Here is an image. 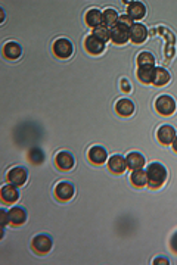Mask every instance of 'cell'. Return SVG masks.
Segmentation results:
<instances>
[{
	"label": "cell",
	"instance_id": "6da1fadb",
	"mask_svg": "<svg viewBox=\"0 0 177 265\" xmlns=\"http://www.w3.org/2000/svg\"><path fill=\"white\" fill-rule=\"evenodd\" d=\"M146 175H148V186L151 188H160L167 181V170L160 162L149 164L146 168Z\"/></svg>",
	"mask_w": 177,
	"mask_h": 265
},
{
	"label": "cell",
	"instance_id": "7a4b0ae2",
	"mask_svg": "<svg viewBox=\"0 0 177 265\" xmlns=\"http://www.w3.org/2000/svg\"><path fill=\"white\" fill-rule=\"evenodd\" d=\"M176 108H177L176 100L171 96H168V94H161L155 100V109H157V112L161 113V115H164V117L173 115V113L176 112Z\"/></svg>",
	"mask_w": 177,
	"mask_h": 265
},
{
	"label": "cell",
	"instance_id": "3957f363",
	"mask_svg": "<svg viewBox=\"0 0 177 265\" xmlns=\"http://www.w3.org/2000/svg\"><path fill=\"white\" fill-rule=\"evenodd\" d=\"M52 50L56 58L59 59H68L74 52V46L68 39H56L52 45Z\"/></svg>",
	"mask_w": 177,
	"mask_h": 265
},
{
	"label": "cell",
	"instance_id": "277c9868",
	"mask_svg": "<svg viewBox=\"0 0 177 265\" xmlns=\"http://www.w3.org/2000/svg\"><path fill=\"white\" fill-rule=\"evenodd\" d=\"M31 246L34 249L35 253L39 255H46L50 252L52 246H53V242H52V237L48 236V234H39L35 236L31 242Z\"/></svg>",
	"mask_w": 177,
	"mask_h": 265
},
{
	"label": "cell",
	"instance_id": "5b68a950",
	"mask_svg": "<svg viewBox=\"0 0 177 265\" xmlns=\"http://www.w3.org/2000/svg\"><path fill=\"white\" fill-rule=\"evenodd\" d=\"M76 190H74V186L68 183V181H61L55 186V196L58 201L61 202H68L73 199Z\"/></svg>",
	"mask_w": 177,
	"mask_h": 265
},
{
	"label": "cell",
	"instance_id": "8992f818",
	"mask_svg": "<svg viewBox=\"0 0 177 265\" xmlns=\"http://www.w3.org/2000/svg\"><path fill=\"white\" fill-rule=\"evenodd\" d=\"M130 27L118 22L114 28H111V40L115 45H126L130 40Z\"/></svg>",
	"mask_w": 177,
	"mask_h": 265
},
{
	"label": "cell",
	"instance_id": "52a82bcc",
	"mask_svg": "<svg viewBox=\"0 0 177 265\" xmlns=\"http://www.w3.org/2000/svg\"><path fill=\"white\" fill-rule=\"evenodd\" d=\"M8 181L14 186H24L27 183V178H28V172L25 168L22 167H14L8 171V175H6Z\"/></svg>",
	"mask_w": 177,
	"mask_h": 265
},
{
	"label": "cell",
	"instance_id": "ba28073f",
	"mask_svg": "<svg viewBox=\"0 0 177 265\" xmlns=\"http://www.w3.org/2000/svg\"><path fill=\"white\" fill-rule=\"evenodd\" d=\"M84 49L87 50V53H90L93 56H97L105 50V43L102 40H99L96 35L90 34L84 39Z\"/></svg>",
	"mask_w": 177,
	"mask_h": 265
},
{
	"label": "cell",
	"instance_id": "9c48e42d",
	"mask_svg": "<svg viewBox=\"0 0 177 265\" xmlns=\"http://www.w3.org/2000/svg\"><path fill=\"white\" fill-rule=\"evenodd\" d=\"M148 39V28L144 24H133L131 30H130V42L134 45H142L145 43V40Z\"/></svg>",
	"mask_w": 177,
	"mask_h": 265
},
{
	"label": "cell",
	"instance_id": "30bf717a",
	"mask_svg": "<svg viewBox=\"0 0 177 265\" xmlns=\"http://www.w3.org/2000/svg\"><path fill=\"white\" fill-rule=\"evenodd\" d=\"M87 158H89V161H90L92 164H95V165H102V164L106 162V159H108V154H106L105 147L95 144V146H92V147L89 149Z\"/></svg>",
	"mask_w": 177,
	"mask_h": 265
},
{
	"label": "cell",
	"instance_id": "8fae6325",
	"mask_svg": "<svg viewBox=\"0 0 177 265\" xmlns=\"http://www.w3.org/2000/svg\"><path fill=\"white\" fill-rule=\"evenodd\" d=\"M55 164H56V167L61 171H69V170L74 168L76 161H74L73 154H69V152H59L55 156Z\"/></svg>",
	"mask_w": 177,
	"mask_h": 265
},
{
	"label": "cell",
	"instance_id": "7c38bea8",
	"mask_svg": "<svg viewBox=\"0 0 177 265\" xmlns=\"http://www.w3.org/2000/svg\"><path fill=\"white\" fill-rule=\"evenodd\" d=\"M176 136H177V133H176L174 127L167 125V124L161 125V127L157 130V139H158V141L162 143V144H171V143L174 141Z\"/></svg>",
	"mask_w": 177,
	"mask_h": 265
},
{
	"label": "cell",
	"instance_id": "4fadbf2b",
	"mask_svg": "<svg viewBox=\"0 0 177 265\" xmlns=\"http://www.w3.org/2000/svg\"><path fill=\"white\" fill-rule=\"evenodd\" d=\"M0 198H2V201L5 203H15L18 199H19V192L16 186L14 184H6L2 187V190H0Z\"/></svg>",
	"mask_w": 177,
	"mask_h": 265
},
{
	"label": "cell",
	"instance_id": "5bb4252c",
	"mask_svg": "<svg viewBox=\"0 0 177 265\" xmlns=\"http://www.w3.org/2000/svg\"><path fill=\"white\" fill-rule=\"evenodd\" d=\"M126 162H127V168L131 170V171L142 170L145 167V156L142 154H139V152H130L126 156Z\"/></svg>",
	"mask_w": 177,
	"mask_h": 265
},
{
	"label": "cell",
	"instance_id": "9a60e30c",
	"mask_svg": "<svg viewBox=\"0 0 177 265\" xmlns=\"http://www.w3.org/2000/svg\"><path fill=\"white\" fill-rule=\"evenodd\" d=\"M108 168L113 174H123L127 170L126 158L121 155H114L108 159Z\"/></svg>",
	"mask_w": 177,
	"mask_h": 265
},
{
	"label": "cell",
	"instance_id": "2e32d148",
	"mask_svg": "<svg viewBox=\"0 0 177 265\" xmlns=\"http://www.w3.org/2000/svg\"><path fill=\"white\" fill-rule=\"evenodd\" d=\"M127 15L133 21H139L146 15V6L142 2H131L127 8Z\"/></svg>",
	"mask_w": 177,
	"mask_h": 265
},
{
	"label": "cell",
	"instance_id": "e0dca14e",
	"mask_svg": "<svg viewBox=\"0 0 177 265\" xmlns=\"http://www.w3.org/2000/svg\"><path fill=\"white\" fill-rule=\"evenodd\" d=\"M154 71H155V65H149V66H137V80L144 84H152L154 80Z\"/></svg>",
	"mask_w": 177,
	"mask_h": 265
},
{
	"label": "cell",
	"instance_id": "ac0fdd59",
	"mask_svg": "<svg viewBox=\"0 0 177 265\" xmlns=\"http://www.w3.org/2000/svg\"><path fill=\"white\" fill-rule=\"evenodd\" d=\"M115 110L121 117H131L134 113V103L130 99H120L115 103Z\"/></svg>",
	"mask_w": 177,
	"mask_h": 265
},
{
	"label": "cell",
	"instance_id": "d6986e66",
	"mask_svg": "<svg viewBox=\"0 0 177 265\" xmlns=\"http://www.w3.org/2000/svg\"><path fill=\"white\" fill-rule=\"evenodd\" d=\"M2 53H3V56H5L6 59L15 61V59H18V58L22 55V49H21V46H19L18 43H15V42H8V43L3 46V49H2Z\"/></svg>",
	"mask_w": 177,
	"mask_h": 265
},
{
	"label": "cell",
	"instance_id": "ffe728a7",
	"mask_svg": "<svg viewBox=\"0 0 177 265\" xmlns=\"http://www.w3.org/2000/svg\"><path fill=\"white\" fill-rule=\"evenodd\" d=\"M118 18L120 16L115 9H113V8L105 9L102 12V25L108 27V28H114L118 24Z\"/></svg>",
	"mask_w": 177,
	"mask_h": 265
},
{
	"label": "cell",
	"instance_id": "44dd1931",
	"mask_svg": "<svg viewBox=\"0 0 177 265\" xmlns=\"http://www.w3.org/2000/svg\"><path fill=\"white\" fill-rule=\"evenodd\" d=\"M171 78L170 72L162 68V66H155V71H154V80H152V84L154 86H165Z\"/></svg>",
	"mask_w": 177,
	"mask_h": 265
},
{
	"label": "cell",
	"instance_id": "7402d4cb",
	"mask_svg": "<svg viewBox=\"0 0 177 265\" xmlns=\"http://www.w3.org/2000/svg\"><path fill=\"white\" fill-rule=\"evenodd\" d=\"M84 22L93 30L100 27L102 25V12L97 9H89L84 15Z\"/></svg>",
	"mask_w": 177,
	"mask_h": 265
},
{
	"label": "cell",
	"instance_id": "603a6c76",
	"mask_svg": "<svg viewBox=\"0 0 177 265\" xmlns=\"http://www.w3.org/2000/svg\"><path fill=\"white\" fill-rule=\"evenodd\" d=\"M9 219H11V224H14V225H22L27 221L25 209L21 206H14L9 211Z\"/></svg>",
	"mask_w": 177,
	"mask_h": 265
},
{
	"label": "cell",
	"instance_id": "cb8c5ba5",
	"mask_svg": "<svg viewBox=\"0 0 177 265\" xmlns=\"http://www.w3.org/2000/svg\"><path fill=\"white\" fill-rule=\"evenodd\" d=\"M130 183L134 186V187H144V186H146L148 184V175H146V170H136V171H133L131 172V175H130Z\"/></svg>",
	"mask_w": 177,
	"mask_h": 265
},
{
	"label": "cell",
	"instance_id": "d4e9b609",
	"mask_svg": "<svg viewBox=\"0 0 177 265\" xmlns=\"http://www.w3.org/2000/svg\"><path fill=\"white\" fill-rule=\"evenodd\" d=\"M136 62H137V66H149V65H155V58L149 52H140L136 58Z\"/></svg>",
	"mask_w": 177,
	"mask_h": 265
},
{
	"label": "cell",
	"instance_id": "484cf974",
	"mask_svg": "<svg viewBox=\"0 0 177 265\" xmlns=\"http://www.w3.org/2000/svg\"><path fill=\"white\" fill-rule=\"evenodd\" d=\"M92 34L96 35L97 39L102 40L103 43H106V42H110V40H111V28L105 27V25H100V27L95 28Z\"/></svg>",
	"mask_w": 177,
	"mask_h": 265
},
{
	"label": "cell",
	"instance_id": "4316f807",
	"mask_svg": "<svg viewBox=\"0 0 177 265\" xmlns=\"http://www.w3.org/2000/svg\"><path fill=\"white\" fill-rule=\"evenodd\" d=\"M0 221H2V227H6L8 222H11L9 219V212L6 209H0Z\"/></svg>",
	"mask_w": 177,
	"mask_h": 265
},
{
	"label": "cell",
	"instance_id": "83f0119b",
	"mask_svg": "<svg viewBox=\"0 0 177 265\" xmlns=\"http://www.w3.org/2000/svg\"><path fill=\"white\" fill-rule=\"evenodd\" d=\"M118 22H120V24H124V25H127V27H130V28H131V27H133V24H134V22H133V19H131L127 14H126V15H120Z\"/></svg>",
	"mask_w": 177,
	"mask_h": 265
},
{
	"label": "cell",
	"instance_id": "f1b7e54d",
	"mask_svg": "<svg viewBox=\"0 0 177 265\" xmlns=\"http://www.w3.org/2000/svg\"><path fill=\"white\" fill-rule=\"evenodd\" d=\"M170 249L174 252V253H177V232L171 236V239H170Z\"/></svg>",
	"mask_w": 177,
	"mask_h": 265
},
{
	"label": "cell",
	"instance_id": "f546056e",
	"mask_svg": "<svg viewBox=\"0 0 177 265\" xmlns=\"http://www.w3.org/2000/svg\"><path fill=\"white\" fill-rule=\"evenodd\" d=\"M121 90L126 92V93L131 92V84H130V81H129L127 78H123V80H121Z\"/></svg>",
	"mask_w": 177,
	"mask_h": 265
},
{
	"label": "cell",
	"instance_id": "4dcf8cb0",
	"mask_svg": "<svg viewBox=\"0 0 177 265\" xmlns=\"http://www.w3.org/2000/svg\"><path fill=\"white\" fill-rule=\"evenodd\" d=\"M154 265H168L170 262H168V259L167 258H162V256H158V258H155L154 259V262H152Z\"/></svg>",
	"mask_w": 177,
	"mask_h": 265
},
{
	"label": "cell",
	"instance_id": "1f68e13d",
	"mask_svg": "<svg viewBox=\"0 0 177 265\" xmlns=\"http://www.w3.org/2000/svg\"><path fill=\"white\" fill-rule=\"evenodd\" d=\"M171 146H173V150L177 154V136H176V139H174V141L171 143Z\"/></svg>",
	"mask_w": 177,
	"mask_h": 265
}]
</instances>
